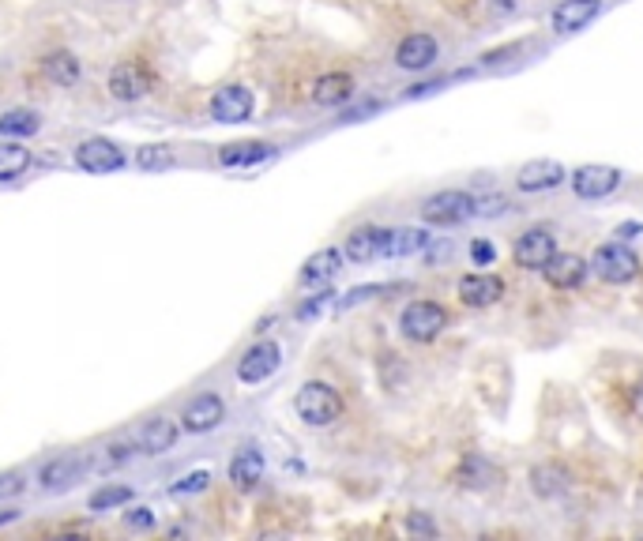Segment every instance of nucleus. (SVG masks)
I'll return each instance as SVG.
<instances>
[{
	"instance_id": "nucleus-14",
	"label": "nucleus",
	"mask_w": 643,
	"mask_h": 541,
	"mask_svg": "<svg viewBox=\"0 0 643 541\" xmlns=\"http://www.w3.org/2000/svg\"><path fill=\"white\" fill-rule=\"evenodd\" d=\"M339 271H343V252L339 248H320V252H313L309 260L301 263L298 282L305 290H316V286H328Z\"/></svg>"
},
{
	"instance_id": "nucleus-21",
	"label": "nucleus",
	"mask_w": 643,
	"mask_h": 541,
	"mask_svg": "<svg viewBox=\"0 0 643 541\" xmlns=\"http://www.w3.org/2000/svg\"><path fill=\"white\" fill-rule=\"evenodd\" d=\"M264 481V455L256 448H241L230 463V485L237 493H252Z\"/></svg>"
},
{
	"instance_id": "nucleus-33",
	"label": "nucleus",
	"mask_w": 643,
	"mask_h": 541,
	"mask_svg": "<svg viewBox=\"0 0 643 541\" xmlns=\"http://www.w3.org/2000/svg\"><path fill=\"white\" fill-rule=\"evenodd\" d=\"M207 485H211V470H192V474H185V478L173 485L170 496H196L204 493Z\"/></svg>"
},
{
	"instance_id": "nucleus-5",
	"label": "nucleus",
	"mask_w": 643,
	"mask_h": 541,
	"mask_svg": "<svg viewBox=\"0 0 643 541\" xmlns=\"http://www.w3.org/2000/svg\"><path fill=\"white\" fill-rule=\"evenodd\" d=\"M279 357H283L279 342L271 339L252 342L249 350L241 354V361H237V380H241V384H264L267 376L279 369Z\"/></svg>"
},
{
	"instance_id": "nucleus-38",
	"label": "nucleus",
	"mask_w": 643,
	"mask_h": 541,
	"mask_svg": "<svg viewBox=\"0 0 643 541\" xmlns=\"http://www.w3.org/2000/svg\"><path fill=\"white\" fill-rule=\"evenodd\" d=\"M471 260L478 263V267H486V263L497 260V248L489 245V241H474V245H471Z\"/></svg>"
},
{
	"instance_id": "nucleus-9",
	"label": "nucleus",
	"mask_w": 643,
	"mask_h": 541,
	"mask_svg": "<svg viewBox=\"0 0 643 541\" xmlns=\"http://www.w3.org/2000/svg\"><path fill=\"white\" fill-rule=\"evenodd\" d=\"M222 418H226V402H222L215 391H207V395H196V399L185 406V414H181V429L192 433V436H200V433L219 429Z\"/></svg>"
},
{
	"instance_id": "nucleus-17",
	"label": "nucleus",
	"mask_w": 643,
	"mask_h": 541,
	"mask_svg": "<svg viewBox=\"0 0 643 541\" xmlns=\"http://www.w3.org/2000/svg\"><path fill=\"white\" fill-rule=\"evenodd\" d=\"M542 275H546L549 286H557V290H576V286H583V279H587V260L576 256V252H557V256L542 267Z\"/></svg>"
},
{
	"instance_id": "nucleus-4",
	"label": "nucleus",
	"mask_w": 643,
	"mask_h": 541,
	"mask_svg": "<svg viewBox=\"0 0 643 541\" xmlns=\"http://www.w3.org/2000/svg\"><path fill=\"white\" fill-rule=\"evenodd\" d=\"M422 218L433 222V226H459L474 218V196L471 192H459V188H448V192H437L422 203Z\"/></svg>"
},
{
	"instance_id": "nucleus-26",
	"label": "nucleus",
	"mask_w": 643,
	"mask_h": 541,
	"mask_svg": "<svg viewBox=\"0 0 643 541\" xmlns=\"http://www.w3.org/2000/svg\"><path fill=\"white\" fill-rule=\"evenodd\" d=\"M38 128H42V117H38L34 109H8V113L0 117V136H8V140L34 136Z\"/></svg>"
},
{
	"instance_id": "nucleus-16",
	"label": "nucleus",
	"mask_w": 643,
	"mask_h": 541,
	"mask_svg": "<svg viewBox=\"0 0 643 541\" xmlns=\"http://www.w3.org/2000/svg\"><path fill=\"white\" fill-rule=\"evenodd\" d=\"M177 444V421L170 418H147L136 429V451H143V455H166V451Z\"/></svg>"
},
{
	"instance_id": "nucleus-32",
	"label": "nucleus",
	"mask_w": 643,
	"mask_h": 541,
	"mask_svg": "<svg viewBox=\"0 0 643 541\" xmlns=\"http://www.w3.org/2000/svg\"><path fill=\"white\" fill-rule=\"evenodd\" d=\"M132 451H136V436L117 440V444H110V448H106V455L98 459V466H102V470H113V466L128 463V459H132Z\"/></svg>"
},
{
	"instance_id": "nucleus-40",
	"label": "nucleus",
	"mask_w": 643,
	"mask_h": 541,
	"mask_svg": "<svg viewBox=\"0 0 643 541\" xmlns=\"http://www.w3.org/2000/svg\"><path fill=\"white\" fill-rule=\"evenodd\" d=\"M384 294V286H365V290H350V294L343 297V305H358V301H365V297H377Z\"/></svg>"
},
{
	"instance_id": "nucleus-2",
	"label": "nucleus",
	"mask_w": 643,
	"mask_h": 541,
	"mask_svg": "<svg viewBox=\"0 0 643 541\" xmlns=\"http://www.w3.org/2000/svg\"><path fill=\"white\" fill-rule=\"evenodd\" d=\"M591 271H595L602 282H610V286H625V282H632L636 275H640V256H636L628 245L610 241V245H602L595 252Z\"/></svg>"
},
{
	"instance_id": "nucleus-24",
	"label": "nucleus",
	"mask_w": 643,
	"mask_h": 541,
	"mask_svg": "<svg viewBox=\"0 0 643 541\" xmlns=\"http://www.w3.org/2000/svg\"><path fill=\"white\" fill-rule=\"evenodd\" d=\"M531 489L538 496H546V500H553V496H561L568 489V470L557 463H542L531 470Z\"/></svg>"
},
{
	"instance_id": "nucleus-29",
	"label": "nucleus",
	"mask_w": 643,
	"mask_h": 541,
	"mask_svg": "<svg viewBox=\"0 0 643 541\" xmlns=\"http://www.w3.org/2000/svg\"><path fill=\"white\" fill-rule=\"evenodd\" d=\"M497 478H501V474H497L482 455H471V459L463 463V485H471V489H486V485H493Z\"/></svg>"
},
{
	"instance_id": "nucleus-25",
	"label": "nucleus",
	"mask_w": 643,
	"mask_h": 541,
	"mask_svg": "<svg viewBox=\"0 0 643 541\" xmlns=\"http://www.w3.org/2000/svg\"><path fill=\"white\" fill-rule=\"evenodd\" d=\"M42 76H46L49 83H57V87H76L79 61L72 53H49L46 61H42Z\"/></svg>"
},
{
	"instance_id": "nucleus-3",
	"label": "nucleus",
	"mask_w": 643,
	"mask_h": 541,
	"mask_svg": "<svg viewBox=\"0 0 643 541\" xmlns=\"http://www.w3.org/2000/svg\"><path fill=\"white\" fill-rule=\"evenodd\" d=\"M444 327H448V312L440 309L437 301H414L399 316V331L410 342H433Z\"/></svg>"
},
{
	"instance_id": "nucleus-13",
	"label": "nucleus",
	"mask_w": 643,
	"mask_h": 541,
	"mask_svg": "<svg viewBox=\"0 0 643 541\" xmlns=\"http://www.w3.org/2000/svg\"><path fill=\"white\" fill-rule=\"evenodd\" d=\"M211 117L222 124H241L252 117V91L245 83H230L211 98Z\"/></svg>"
},
{
	"instance_id": "nucleus-1",
	"label": "nucleus",
	"mask_w": 643,
	"mask_h": 541,
	"mask_svg": "<svg viewBox=\"0 0 643 541\" xmlns=\"http://www.w3.org/2000/svg\"><path fill=\"white\" fill-rule=\"evenodd\" d=\"M294 406H298V418L305 421V425L324 429V425L339 421V414H343V395L331 384H324V380H309V384L298 391Z\"/></svg>"
},
{
	"instance_id": "nucleus-10",
	"label": "nucleus",
	"mask_w": 643,
	"mask_h": 541,
	"mask_svg": "<svg viewBox=\"0 0 643 541\" xmlns=\"http://www.w3.org/2000/svg\"><path fill=\"white\" fill-rule=\"evenodd\" d=\"M557 256V237L542 226H534V230H523L516 237V263L519 267H531V271H542L549 260Z\"/></svg>"
},
{
	"instance_id": "nucleus-35",
	"label": "nucleus",
	"mask_w": 643,
	"mask_h": 541,
	"mask_svg": "<svg viewBox=\"0 0 643 541\" xmlns=\"http://www.w3.org/2000/svg\"><path fill=\"white\" fill-rule=\"evenodd\" d=\"M512 203L504 196H474V215H508Z\"/></svg>"
},
{
	"instance_id": "nucleus-8",
	"label": "nucleus",
	"mask_w": 643,
	"mask_h": 541,
	"mask_svg": "<svg viewBox=\"0 0 643 541\" xmlns=\"http://www.w3.org/2000/svg\"><path fill=\"white\" fill-rule=\"evenodd\" d=\"M76 166L87 173H117L125 166V155L113 140H102V136H91L76 147Z\"/></svg>"
},
{
	"instance_id": "nucleus-7",
	"label": "nucleus",
	"mask_w": 643,
	"mask_h": 541,
	"mask_svg": "<svg viewBox=\"0 0 643 541\" xmlns=\"http://www.w3.org/2000/svg\"><path fill=\"white\" fill-rule=\"evenodd\" d=\"M565 181H568V170L561 162H553V158H534V162H527V166L516 173L519 192H527V196L553 192V188H561Z\"/></svg>"
},
{
	"instance_id": "nucleus-12",
	"label": "nucleus",
	"mask_w": 643,
	"mask_h": 541,
	"mask_svg": "<svg viewBox=\"0 0 643 541\" xmlns=\"http://www.w3.org/2000/svg\"><path fill=\"white\" fill-rule=\"evenodd\" d=\"M440 57V46L433 34H407L399 49H395V64L403 68V72H425V68H433Z\"/></svg>"
},
{
	"instance_id": "nucleus-23",
	"label": "nucleus",
	"mask_w": 643,
	"mask_h": 541,
	"mask_svg": "<svg viewBox=\"0 0 643 541\" xmlns=\"http://www.w3.org/2000/svg\"><path fill=\"white\" fill-rule=\"evenodd\" d=\"M275 155V147L264 140H245V143H230L219 151L222 166H256V162H267Z\"/></svg>"
},
{
	"instance_id": "nucleus-34",
	"label": "nucleus",
	"mask_w": 643,
	"mask_h": 541,
	"mask_svg": "<svg viewBox=\"0 0 643 541\" xmlns=\"http://www.w3.org/2000/svg\"><path fill=\"white\" fill-rule=\"evenodd\" d=\"M331 301H335V294H331V290H320V294L309 297V301H305V305L298 309V320H316L320 312L331 309Z\"/></svg>"
},
{
	"instance_id": "nucleus-19",
	"label": "nucleus",
	"mask_w": 643,
	"mask_h": 541,
	"mask_svg": "<svg viewBox=\"0 0 643 541\" xmlns=\"http://www.w3.org/2000/svg\"><path fill=\"white\" fill-rule=\"evenodd\" d=\"M384 248H388V230H380V226H361L346 237L343 245V256L350 263H369L384 256Z\"/></svg>"
},
{
	"instance_id": "nucleus-31",
	"label": "nucleus",
	"mask_w": 643,
	"mask_h": 541,
	"mask_svg": "<svg viewBox=\"0 0 643 541\" xmlns=\"http://www.w3.org/2000/svg\"><path fill=\"white\" fill-rule=\"evenodd\" d=\"M136 162H140V170H170L173 166V151L166 147V143H147V147H140V155H136Z\"/></svg>"
},
{
	"instance_id": "nucleus-30",
	"label": "nucleus",
	"mask_w": 643,
	"mask_h": 541,
	"mask_svg": "<svg viewBox=\"0 0 643 541\" xmlns=\"http://www.w3.org/2000/svg\"><path fill=\"white\" fill-rule=\"evenodd\" d=\"M132 500V489L128 485H102L91 493V511H110V508H121Z\"/></svg>"
},
{
	"instance_id": "nucleus-15",
	"label": "nucleus",
	"mask_w": 643,
	"mask_h": 541,
	"mask_svg": "<svg viewBox=\"0 0 643 541\" xmlns=\"http://www.w3.org/2000/svg\"><path fill=\"white\" fill-rule=\"evenodd\" d=\"M87 455H76V451H68V455H57V459H49L42 470H38V481H42V489H68V485H76L79 474L87 470Z\"/></svg>"
},
{
	"instance_id": "nucleus-39",
	"label": "nucleus",
	"mask_w": 643,
	"mask_h": 541,
	"mask_svg": "<svg viewBox=\"0 0 643 541\" xmlns=\"http://www.w3.org/2000/svg\"><path fill=\"white\" fill-rule=\"evenodd\" d=\"M23 489H27V481L19 478V474H0V500L4 496H19Z\"/></svg>"
},
{
	"instance_id": "nucleus-20",
	"label": "nucleus",
	"mask_w": 643,
	"mask_h": 541,
	"mask_svg": "<svg viewBox=\"0 0 643 541\" xmlns=\"http://www.w3.org/2000/svg\"><path fill=\"white\" fill-rule=\"evenodd\" d=\"M504 294V282L497 275H467L459 279V301L471 305V309H489L497 305Z\"/></svg>"
},
{
	"instance_id": "nucleus-27",
	"label": "nucleus",
	"mask_w": 643,
	"mask_h": 541,
	"mask_svg": "<svg viewBox=\"0 0 643 541\" xmlns=\"http://www.w3.org/2000/svg\"><path fill=\"white\" fill-rule=\"evenodd\" d=\"M429 245V233L425 230H414V226H407V230H388V248H384V256H414V252H422V248Z\"/></svg>"
},
{
	"instance_id": "nucleus-22",
	"label": "nucleus",
	"mask_w": 643,
	"mask_h": 541,
	"mask_svg": "<svg viewBox=\"0 0 643 541\" xmlns=\"http://www.w3.org/2000/svg\"><path fill=\"white\" fill-rule=\"evenodd\" d=\"M354 98V79L346 72H328V76L316 79L313 87V102L316 106H346Z\"/></svg>"
},
{
	"instance_id": "nucleus-37",
	"label": "nucleus",
	"mask_w": 643,
	"mask_h": 541,
	"mask_svg": "<svg viewBox=\"0 0 643 541\" xmlns=\"http://www.w3.org/2000/svg\"><path fill=\"white\" fill-rule=\"evenodd\" d=\"M407 530H410V534H425V538H437V523H433L429 515H422V511H414V515H410Z\"/></svg>"
},
{
	"instance_id": "nucleus-28",
	"label": "nucleus",
	"mask_w": 643,
	"mask_h": 541,
	"mask_svg": "<svg viewBox=\"0 0 643 541\" xmlns=\"http://www.w3.org/2000/svg\"><path fill=\"white\" fill-rule=\"evenodd\" d=\"M31 166V151L19 143H0V181H16Z\"/></svg>"
},
{
	"instance_id": "nucleus-41",
	"label": "nucleus",
	"mask_w": 643,
	"mask_h": 541,
	"mask_svg": "<svg viewBox=\"0 0 643 541\" xmlns=\"http://www.w3.org/2000/svg\"><path fill=\"white\" fill-rule=\"evenodd\" d=\"M516 4H519V0H493V8H497V12H512Z\"/></svg>"
},
{
	"instance_id": "nucleus-18",
	"label": "nucleus",
	"mask_w": 643,
	"mask_h": 541,
	"mask_svg": "<svg viewBox=\"0 0 643 541\" xmlns=\"http://www.w3.org/2000/svg\"><path fill=\"white\" fill-rule=\"evenodd\" d=\"M110 94L117 102H140L143 94H151V76L140 64H117L110 72Z\"/></svg>"
},
{
	"instance_id": "nucleus-6",
	"label": "nucleus",
	"mask_w": 643,
	"mask_h": 541,
	"mask_svg": "<svg viewBox=\"0 0 643 541\" xmlns=\"http://www.w3.org/2000/svg\"><path fill=\"white\" fill-rule=\"evenodd\" d=\"M568 185H572V192H576L580 200H606V196L617 192V185H621V170L591 162V166H580V170L572 173Z\"/></svg>"
},
{
	"instance_id": "nucleus-36",
	"label": "nucleus",
	"mask_w": 643,
	"mask_h": 541,
	"mask_svg": "<svg viewBox=\"0 0 643 541\" xmlns=\"http://www.w3.org/2000/svg\"><path fill=\"white\" fill-rule=\"evenodd\" d=\"M125 526L128 530H151V526H155V511L151 508H128Z\"/></svg>"
},
{
	"instance_id": "nucleus-42",
	"label": "nucleus",
	"mask_w": 643,
	"mask_h": 541,
	"mask_svg": "<svg viewBox=\"0 0 643 541\" xmlns=\"http://www.w3.org/2000/svg\"><path fill=\"white\" fill-rule=\"evenodd\" d=\"M16 519H19V511H0V526H4V523H16Z\"/></svg>"
},
{
	"instance_id": "nucleus-11",
	"label": "nucleus",
	"mask_w": 643,
	"mask_h": 541,
	"mask_svg": "<svg viewBox=\"0 0 643 541\" xmlns=\"http://www.w3.org/2000/svg\"><path fill=\"white\" fill-rule=\"evenodd\" d=\"M602 16V0H561L553 8V31L557 34H580Z\"/></svg>"
}]
</instances>
